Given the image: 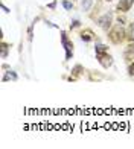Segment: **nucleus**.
Wrapping results in <instances>:
<instances>
[{"label": "nucleus", "instance_id": "f257e3e1", "mask_svg": "<svg viewBox=\"0 0 134 149\" xmlns=\"http://www.w3.org/2000/svg\"><path fill=\"white\" fill-rule=\"evenodd\" d=\"M107 40L113 46H120L126 41V28L120 23H114L111 29L107 32Z\"/></svg>", "mask_w": 134, "mask_h": 149}, {"label": "nucleus", "instance_id": "f03ea898", "mask_svg": "<svg viewBox=\"0 0 134 149\" xmlns=\"http://www.w3.org/2000/svg\"><path fill=\"white\" fill-rule=\"evenodd\" d=\"M59 41H61V46L64 47V52H66V61H70L75 55V44H73L72 38L69 37V32L67 31H61L59 32Z\"/></svg>", "mask_w": 134, "mask_h": 149}, {"label": "nucleus", "instance_id": "7ed1b4c3", "mask_svg": "<svg viewBox=\"0 0 134 149\" xmlns=\"http://www.w3.org/2000/svg\"><path fill=\"white\" fill-rule=\"evenodd\" d=\"M113 20H114V12H113V11H105V12H102V14L98 17L96 24L107 33L111 29V26L114 24V23H113Z\"/></svg>", "mask_w": 134, "mask_h": 149}, {"label": "nucleus", "instance_id": "20e7f679", "mask_svg": "<svg viewBox=\"0 0 134 149\" xmlns=\"http://www.w3.org/2000/svg\"><path fill=\"white\" fill-rule=\"evenodd\" d=\"M96 55V59L98 63L100 64V67H102L104 70H108L110 67L114 64V58H113V55L110 52H104V53H95Z\"/></svg>", "mask_w": 134, "mask_h": 149}, {"label": "nucleus", "instance_id": "39448f33", "mask_svg": "<svg viewBox=\"0 0 134 149\" xmlns=\"http://www.w3.org/2000/svg\"><path fill=\"white\" fill-rule=\"evenodd\" d=\"M79 38H81V41H84V43H91V41L98 43L99 41L96 32L93 29H90V28H84V29L79 31Z\"/></svg>", "mask_w": 134, "mask_h": 149}, {"label": "nucleus", "instance_id": "423d86ee", "mask_svg": "<svg viewBox=\"0 0 134 149\" xmlns=\"http://www.w3.org/2000/svg\"><path fill=\"white\" fill-rule=\"evenodd\" d=\"M85 72H87V70L84 69L81 64H76V65H73V67H72L70 76L67 78V79H69L70 82H76V81H79V79L84 76V73H85Z\"/></svg>", "mask_w": 134, "mask_h": 149}, {"label": "nucleus", "instance_id": "0eeeda50", "mask_svg": "<svg viewBox=\"0 0 134 149\" xmlns=\"http://www.w3.org/2000/svg\"><path fill=\"white\" fill-rule=\"evenodd\" d=\"M133 5H134V0H119L114 11L117 12V14H126V12L131 11Z\"/></svg>", "mask_w": 134, "mask_h": 149}, {"label": "nucleus", "instance_id": "6e6552de", "mask_svg": "<svg viewBox=\"0 0 134 149\" xmlns=\"http://www.w3.org/2000/svg\"><path fill=\"white\" fill-rule=\"evenodd\" d=\"M2 67H3V70H6V72H3L2 82H15V81H18V74L12 70L11 67H8L6 64H3Z\"/></svg>", "mask_w": 134, "mask_h": 149}, {"label": "nucleus", "instance_id": "1a4fd4ad", "mask_svg": "<svg viewBox=\"0 0 134 149\" xmlns=\"http://www.w3.org/2000/svg\"><path fill=\"white\" fill-rule=\"evenodd\" d=\"M124 59L125 63H131V61H134V41H128L126 43V46L124 47Z\"/></svg>", "mask_w": 134, "mask_h": 149}, {"label": "nucleus", "instance_id": "9d476101", "mask_svg": "<svg viewBox=\"0 0 134 149\" xmlns=\"http://www.w3.org/2000/svg\"><path fill=\"white\" fill-rule=\"evenodd\" d=\"M105 78H107L105 74H102L98 70H87V79H89L90 82H99V81H102Z\"/></svg>", "mask_w": 134, "mask_h": 149}, {"label": "nucleus", "instance_id": "9b49d317", "mask_svg": "<svg viewBox=\"0 0 134 149\" xmlns=\"http://www.w3.org/2000/svg\"><path fill=\"white\" fill-rule=\"evenodd\" d=\"M100 9H102V2H96L95 5H93V12H89V17H90V20H93V22H96L98 17L100 15Z\"/></svg>", "mask_w": 134, "mask_h": 149}, {"label": "nucleus", "instance_id": "f8f14e48", "mask_svg": "<svg viewBox=\"0 0 134 149\" xmlns=\"http://www.w3.org/2000/svg\"><path fill=\"white\" fill-rule=\"evenodd\" d=\"M0 50H2V53H0L2 59H6L8 55H9V50H11V44L6 43L5 40H2V43H0Z\"/></svg>", "mask_w": 134, "mask_h": 149}, {"label": "nucleus", "instance_id": "ddd939ff", "mask_svg": "<svg viewBox=\"0 0 134 149\" xmlns=\"http://www.w3.org/2000/svg\"><path fill=\"white\" fill-rule=\"evenodd\" d=\"M79 3H81L82 12H90V9L93 8V5H95V0H79Z\"/></svg>", "mask_w": 134, "mask_h": 149}, {"label": "nucleus", "instance_id": "4468645a", "mask_svg": "<svg viewBox=\"0 0 134 149\" xmlns=\"http://www.w3.org/2000/svg\"><path fill=\"white\" fill-rule=\"evenodd\" d=\"M126 41H134V22L126 24Z\"/></svg>", "mask_w": 134, "mask_h": 149}, {"label": "nucleus", "instance_id": "2eb2a0df", "mask_svg": "<svg viewBox=\"0 0 134 149\" xmlns=\"http://www.w3.org/2000/svg\"><path fill=\"white\" fill-rule=\"evenodd\" d=\"M61 5L66 11H72L73 9V0H61Z\"/></svg>", "mask_w": 134, "mask_h": 149}, {"label": "nucleus", "instance_id": "dca6fc26", "mask_svg": "<svg viewBox=\"0 0 134 149\" xmlns=\"http://www.w3.org/2000/svg\"><path fill=\"white\" fill-rule=\"evenodd\" d=\"M116 23H120V24H124V26L128 23V20H126L125 14H117V17H116Z\"/></svg>", "mask_w": 134, "mask_h": 149}, {"label": "nucleus", "instance_id": "f3484780", "mask_svg": "<svg viewBox=\"0 0 134 149\" xmlns=\"http://www.w3.org/2000/svg\"><path fill=\"white\" fill-rule=\"evenodd\" d=\"M126 73H128L130 78H134V61L128 63V67H126Z\"/></svg>", "mask_w": 134, "mask_h": 149}, {"label": "nucleus", "instance_id": "a211bd4d", "mask_svg": "<svg viewBox=\"0 0 134 149\" xmlns=\"http://www.w3.org/2000/svg\"><path fill=\"white\" fill-rule=\"evenodd\" d=\"M79 26H81V22H79V20H73V22L70 23V31H73V29L79 28Z\"/></svg>", "mask_w": 134, "mask_h": 149}, {"label": "nucleus", "instance_id": "6ab92c4d", "mask_svg": "<svg viewBox=\"0 0 134 149\" xmlns=\"http://www.w3.org/2000/svg\"><path fill=\"white\" fill-rule=\"evenodd\" d=\"M55 6H57V2H52L50 5H47V8H50V9H55Z\"/></svg>", "mask_w": 134, "mask_h": 149}, {"label": "nucleus", "instance_id": "aec40b11", "mask_svg": "<svg viewBox=\"0 0 134 149\" xmlns=\"http://www.w3.org/2000/svg\"><path fill=\"white\" fill-rule=\"evenodd\" d=\"M2 8H3V11H5V12H9V9H8V8H6V6H5V5H2Z\"/></svg>", "mask_w": 134, "mask_h": 149}, {"label": "nucleus", "instance_id": "412c9836", "mask_svg": "<svg viewBox=\"0 0 134 149\" xmlns=\"http://www.w3.org/2000/svg\"><path fill=\"white\" fill-rule=\"evenodd\" d=\"M104 2H105V3H110V2H113V0H104Z\"/></svg>", "mask_w": 134, "mask_h": 149}]
</instances>
